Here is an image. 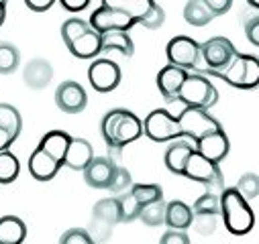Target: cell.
Masks as SVG:
<instances>
[{"label": "cell", "instance_id": "74e56055", "mask_svg": "<svg viewBox=\"0 0 259 244\" xmlns=\"http://www.w3.org/2000/svg\"><path fill=\"white\" fill-rule=\"evenodd\" d=\"M163 23H165V11H163L157 3L153 5V9H151L149 13H145V15L137 21V25H143L145 29H159Z\"/></svg>", "mask_w": 259, "mask_h": 244}, {"label": "cell", "instance_id": "7dc6e473", "mask_svg": "<svg viewBox=\"0 0 259 244\" xmlns=\"http://www.w3.org/2000/svg\"><path fill=\"white\" fill-rule=\"evenodd\" d=\"M247 5L253 9H259V0H247Z\"/></svg>", "mask_w": 259, "mask_h": 244}, {"label": "cell", "instance_id": "e0dca14e", "mask_svg": "<svg viewBox=\"0 0 259 244\" xmlns=\"http://www.w3.org/2000/svg\"><path fill=\"white\" fill-rule=\"evenodd\" d=\"M94 159V149L86 139L72 137L63 155V167H68L72 171H82L90 161Z\"/></svg>", "mask_w": 259, "mask_h": 244}, {"label": "cell", "instance_id": "8fae6325", "mask_svg": "<svg viewBox=\"0 0 259 244\" xmlns=\"http://www.w3.org/2000/svg\"><path fill=\"white\" fill-rule=\"evenodd\" d=\"M120 78H122L120 68H118L116 61H112V59H104V57L96 59V61H92V66L88 68V82H90V86L96 92H102V94L116 90V86L120 84Z\"/></svg>", "mask_w": 259, "mask_h": 244}, {"label": "cell", "instance_id": "cb8c5ba5", "mask_svg": "<svg viewBox=\"0 0 259 244\" xmlns=\"http://www.w3.org/2000/svg\"><path fill=\"white\" fill-rule=\"evenodd\" d=\"M192 218H194V212L184 202L174 200V202L165 204V222L163 224H167L169 228L188 230L192 226Z\"/></svg>", "mask_w": 259, "mask_h": 244}, {"label": "cell", "instance_id": "60d3db41", "mask_svg": "<svg viewBox=\"0 0 259 244\" xmlns=\"http://www.w3.org/2000/svg\"><path fill=\"white\" fill-rule=\"evenodd\" d=\"M206 7L212 11L214 17H221V15H227L233 7V0H204Z\"/></svg>", "mask_w": 259, "mask_h": 244}, {"label": "cell", "instance_id": "4316f807", "mask_svg": "<svg viewBox=\"0 0 259 244\" xmlns=\"http://www.w3.org/2000/svg\"><path fill=\"white\" fill-rule=\"evenodd\" d=\"M155 5V0H102V7L108 9H118L126 15H131L133 19H141L145 13H149Z\"/></svg>", "mask_w": 259, "mask_h": 244}, {"label": "cell", "instance_id": "d6a6232c", "mask_svg": "<svg viewBox=\"0 0 259 244\" xmlns=\"http://www.w3.org/2000/svg\"><path fill=\"white\" fill-rule=\"evenodd\" d=\"M131 194L137 198V202L141 206L163 198V190H161V186H157V183H133Z\"/></svg>", "mask_w": 259, "mask_h": 244}, {"label": "cell", "instance_id": "d590c367", "mask_svg": "<svg viewBox=\"0 0 259 244\" xmlns=\"http://www.w3.org/2000/svg\"><path fill=\"white\" fill-rule=\"evenodd\" d=\"M235 190L249 202V200H255L257 194H259V181H257V175L255 173H245L241 175V179L237 181Z\"/></svg>", "mask_w": 259, "mask_h": 244}, {"label": "cell", "instance_id": "d4e9b609", "mask_svg": "<svg viewBox=\"0 0 259 244\" xmlns=\"http://www.w3.org/2000/svg\"><path fill=\"white\" fill-rule=\"evenodd\" d=\"M70 135L63 133V131H51L47 133L41 141H39V149L45 151L47 155H51L53 159H57L61 165H63V155H66V149H68V143H70Z\"/></svg>", "mask_w": 259, "mask_h": 244}, {"label": "cell", "instance_id": "9a60e30c", "mask_svg": "<svg viewBox=\"0 0 259 244\" xmlns=\"http://www.w3.org/2000/svg\"><path fill=\"white\" fill-rule=\"evenodd\" d=\"M114 161L110 157H94L84 169V181L88 188H94V190H106L108 181L112 177V171H114Z\"/></svg>", "mask_w": 259, "mask_h": 244}, {"label": "cell", "instance_id": "5bb4252c", "mask_svg": "<svg viewBox=\"0 0 259 244\" xmlns=\"http://www.w3.org/2000/svg\"><path fill=\"white\" fill-rule=\"evenodd\" d=\"M194 149H196L200 155H204L206 159H210L214 163H221L229 155L231 143H229L225 131L217 129V131H210V133L202 135L200 139H196V147Z\"/></svg>", "mask_w": 259, "mask_h": 244}, {"label": "cell", "instance_id": "b9f144b4", "mask_svg": "<svg viewBox=\"0 0 259 244\" xmlns=\"http://www.w3.org/2000/svg\"><path fill=\"white\" fill-rule=\"evenodd\" d=\"M245 35H247V41L251 43V45H259V19L257 17H253L247 25H245Z\"/></svg>", "mask_w": 259, "mask_h": 244}, {"label": "cell", "instance_id": "4dcf8cb0", "mask_svg": "<svg viewBox=\"0 0 259 244\" xmlns=\"http://www.w3.org/2000/svg\"><path fill=\"white\" fill-rule=\"evenodd\" d=\"M21 64V53L13 43H0V74H15Z\"/></svg>", "mask_w": 259, "mask_h": 244}, {"label": "cell", "instance_id": "e575fe53", "mask_svg": "<svg viewBox=\"0 0 259 244\" xmlns=\"http://www.w3.org/2000/svg\"><path fill=\"white\" fill-rule=\"evenodd\" d=\"M131 186H133L131 173H128L124 167H116V165H114V171H112V177H110V181H108L106 190H108L110 194H114V196H120L122 192L131 190Z\"/></svg>", "mask_w": 259, "mask_h": 244}, {"label": "cell", "instance_id": "8992f818", "mask_svg": "<svg viewBox=\"0 0 259 244\" xmlns=\"http://www.w3.org/2000/svg\"><path fill=\"white\" fill-rule=\"evenodd\" d=\"M182 175L188 177V179H192V181L204 183L208 192L221 194V192L225 190V179H223V171H221L219 163L206 159V157L200 155L196 149H194L192 155L188 157Z\"/></svg>", "mask_w": 259, "mask_h": 244}, {"label": "cell", "instance_id": "2e32d148", "mask_svg": "<svg viewBox=\"0 0 259 244\" xmlns=\"http://www.w3.org/2000/svg\"><path fill=\"white\" fill-rule=\"evenodd\" d=\"M186 76H188V70H184V68H180V66L169 64V66L161 68L159 74H157V88H159V94H161L167 102L178 100V92H180V86H182V82L186 80Z\"/></svg>", "mask_w": 259, "mask_h": 244}, {"label": "cell", "instance_id": "83f0119b", "mask_svg": "<svg viewBox=\"0 0 259 244\" xmlns=\"http://www.w3.org/2000/svg\"><path fill=\"white\" fill-rule=\"evenodd\" d=\"M0 129H5L15 141L23 131V116L13 104H0Z\"/></svg>", "mask_w": 259, "mask_h": 244}, {"label": "cell", "instance_id": "277c9868", "mask_svg": "<svg viewBox=\"0 0 259 244\" xmlns=\"http://www.w3.org/2000/svg\"><path fill=\"white\" fill-rule=\"evenodd\" d=\"M61 39L68 51L78 59H92L102 53L100 33H96L84 19H68L61 25Z\"/></svg>", "mask_w": 259, "mask_h": 244}, {"label": "cell", "instance_id": "ba28073f", "mask_svg": "<svg viewBox=\"0 0 259 244\" xmlns=\"http://www.w3.org/2000/svg\"><path fill=\"white\" fill-rule=\"evenodd\" d=\"M143 135L153 143H169L182 137L178 118L171 116L165 108H157L147 114V118L143 120Z\"/></svg>", "mask_w": 259, "mask_h": 244}, {"label": "cell", "instance_id": "7402d4cb", "mask_svg": "<svg viewBox=\"0 0 259 244\" xmlns=\"http://www.w3.org/2000/svg\"><path fill=\"white\" fill-rule=\"evenodd\" d=\"M92 216H94V224L96 226H106L108 230L112 226L120 224V206H118L116 196L96 202V206L92 210Z\"/></svg>", "mask_w": 259, "mask_h": 244}, {"label": "cell", "instance_id": "3957f363", "mask_svg": "<svg viewBox=\"0 0 259 244\" xmlns=\"http://www.w3.org/2000/svg\"><path fill=\"white\" fill-rule=\"evenodd\" d=\"M221 216L225 228L233 236H245L255 226V214L249 202L235 188H225L221 192Z\"/></svg>", "mask_w": 259, "mask_h": 244}, {"label": "cell", "instance_id": "ee69618b", "mask_svg": "<svg viewBox=\"0 0 259 244\" xmlns=\"http://www.w3.org/2000/svg\"><path fill=\"white\" fill-rule=\"evenodd\" d=\"M59 3H61L63 9L70 11V13H80L90 5V0H59Z\"/></svg>", "mask_w": 259, "mask_h": 244}, {"label": "cell", "instance_id": "ab89813d", "mask_svg": "<svg viewBox=\"0 0 259 244\" xmlns=\"http://www.w3.org/2000/svg\"><path fill=\"white\" fill-rule=\"evenodd\" d=\"M161 244H190V236L186 234V230H178V228H171L169 232H165L159 240Z\"/></svg>", "mask_w": 259, "mask_h": 244}, {"label": "cell", "instance_id": "bcb514c9", "mask_svg": "<svg viewBox=\"0 0 259 244\" xmlns=\"http://www.w3.org/2000/svg\"><path fill=\"white\" fill-rule=\"evenodd\" d=\"M5 19H7V7L0 5V27L5 25Z\"/></svg>", "mask_w": 259, "mask_h": 244}, {"label": "cell", "instance_id": "484cf974", "mask_svg": "<svg viewBox=\"0 0 259 244\" xmlns=\"http://www.w3.org/2000/svg\"><path fill=\"white\" fill-rule=\"evenodd\" d=\"M184 19L192 27H206L214 19V15L204 0H188L184 7Z\"/></svg>", "mask_w": 259, "mask_h": 244}, {"label": "cell", "instance_id": "c3c4849f", "mask_svg": "<svg viewBox=\"0 0 259 244\" xmlns=\"http://www.w3.org/2000/svg\"><path fill=\"white\" fill-rule=\"evenodd\" d=\"M7 3H9V0H0V5H5V7H7Z\"/></svg>", "mask_w": 259, "mask_h": 244}, {"label": "cell", "instance_id": "836d02e7", "mask_svg": "<svg viewBox=\"0 0 259 244\" xmlns=\"http://www.w3.org/2000/svg\"><path fill=\"white\" fill-rule=\"evenodd\" d=\"M192 212L194 214H217V216H221V194L206 190V194H202L196 202H194Z\"/></svg>", "mask_w": 259, "mask_h": 244}, {"label": "cell", "instance_id": "f1b7e54d", "mask_svg": "<svg viewBox=\"0 0 259 244\" xmlns=\"http://www.w3.org/2000/svg\"><path fill=\"white\" fill-rule=\"evenodd\" d=\"M137 220H141L145 226H161L165 222V202H163V198L141 206V212H139Z\"/></svg>", "mask_w": 259, "mask_h": 244}, {"label": "cell", "instance_id": "52a82bcc", "mask_svg": "<svg viewBox=\"0 0 259 244\" xmlns=\"http://www.w3.org/2000/svg\"><path fill=\"white\" fill-rule=\"evenodd\" d=\"M176 118H178V125H180V135L194 139V141L200 139L206 133H210V131L223 129L221 122L208 114V110L194 108V106H184Z\"/></svg>", "mask_w": 259, "mask_h": 244}, {"label": "cell", "instance_id": "ac0fdd59", "mask_svg": "<svg viewBox=\"0 0 259 244\" xmlns=\"http://www.w3.org/2000/svg\"><path fill=\"white\" fill-rule=\"evenodd\" d=\"M63 165L57 161V159H53L51 155H47L45 151H41L39 147L31 153V157H29V173H31V177L33 179H37V181H51L57 173H59V169H61Z\"/></svg>", "mask_w": 259, "mask_h": 244}, {"label": "cell", "instance_id": "7c38bea8", "mask_svg": "<svg viewBox=\"0 0 259 244\" xmlns=\"http://www.w3.org/2000/svg\"><path fill=\"white\" fill-rule=\"evenodd\" d=\"M135 25H137V19H133L131 15H126L118 9H108V7H100L90 17V27L100 35L108 31H131Z\"/></svg>", "mask_w": 259, "mask_h": 244}, {"label": "cell", "instance_id": "4fadbf2b", "mask_svg": "<svg viewBox=\"0 0 259 244\" xmlns=\"http://www.w3.org/2000/svg\"><path fill=\"white\" fill-rule=\"evenodd\" d=\"M55 104L66 114H80V112H84V108L88 104L86 90L74 80L61 82L55 90Z\"/></svg>", "mask_w": 259, "mask_h": 244}, {"label": "cell", "instance_id": "8d00e7d4", "mask_svg": "<svg viewBox=\"0 0 259 244\" xmlns=\"http://www.w3.org/2000/svg\"><path fill=\"white\" fill-rule=\"evenodd\" d=\"M217 220H219L217 214H194L192 226L198 230V234L210 236V234L217 230Z\"/></svg>", "mask_w": 259, "mask_h": 244}, {"label": "cell", "instance_id": "9c48e42d", "mask_svg": "<svg viewBox=\"0 0 259 244\" xmlns=\"http://www.w3.org/2000/svg\"><path fill=\"white\" fill-rule=\"evenodd\" d=\"M167 61L174 66H180L184 70H194L200 66V43L192 37L178 35L174 37L165 47Z\"/></svg>", "mask_w": 259, "mask_h": 244}, {"label": "cell", "instance_id": "1f68e13d", "mask_svg": "<svg viewBox=\"0 0 259 244\" xmlns=\"http://www.w3.org/2000/svg\"><path fill=\"white\" fill-rule=\"evenodd\" d=\"M118 200V206H120V222L128 224L139 218V212H141V204L137 202V198L131 194V190L122 192L120 196H116Z\"/></svg>", "mask_w": 259, "mask_h": 244}, {"label": "cell", "instance_id": "f35d334b", "mask_svg": "<svg viewBox=\"0 0 259 244\" xmlns=\"http://www.w3.org/2000/svg\"><path fill=\"white\" fill-rule=\"evenodd\" d=\"M59 242L61 244H92L94 238L84 228H72L68 232H63V236L59 238Z\"/></svg>", "mask_w": 259, "mask_h": 244}, {"label": "cell", "instance_id": "f546056e", "mask_svg": "<svg viewBox=\"0 0 259 244\" xmlns=\"http://www.w3.org/2000/svg\"><path fill=\"white\" fill-rule=\"evenodd\" d=\"M21 173V163L19 159L7 149V151H0V183L3 186H9L13 183Z\"/></svg>", "mask_w": 259, "mask_h": 244}, {"label": "cell", "instance_id": "7a4b0ae2", "mask_svg": "<svg viewBox=\"0 0 259 244\" xmlns=\"http://www.w3.org/2000/svg\"><path fill=\"white\" fill-rule=\"evenodd\" d=\"M192 72L202 74L206 78H219L239 90H255L259 84V61L255 55H245V53H237L231 59V64L219 72L204 70V68H196Z\"/></svg>", "mask_w": 259, "mask_h": 244}, {"label": "cell", "instance_id": "ffe728a7", "mask_svg": "<svg viewBox=\"0 0 259 244\" xmlns=\"http://www.w3.org/2000/svg\"><path fill=\"white\" fill-rule=\"evenodd\" d=\"M192 151H194V147L188 141H176L174 139V143L165 149V155H163V163H165L167 171L174 175H182L186 161L192 155Z\"/></svg>", "mask_w": 259, "mask_h": 244}, {"label": "cell", "instance_id": "7bdbcfd3", "mask_svg": "<svg viewBox=\"0 0 259 244\" xmlns=\"http://www.w3.org/2000/svg\"><path fill=\"white\" fill-rule=\"evenodd\" d=\"M25 5L33 13H45L55 5V0H25Z\"/></svg>", "mask_w": 259, "mask_h": 244}, {"label": "cell", "instance_id": "f6af8a7d", "mask_svg": "<svg viewBox=\"0 0 259 244\" xmlns=\"http://www.w3.org/2000/svg\"><path fill=\"white\" fill-rule=\"evenodd\" d=\"M15 143V139L5 131V129H0V151H7L11 149V145Z\"/></svg>", "mask_w": 259, "mask_h": 244}, {"label": "cell", "instance_id": "5b68a950", "mask_svg": "<svg viewBox=\"0 0 259 244\" xmlns=\"http://www.w3.org/2000/svg\"><path fill=\"white\" fill-rule=\"evenodd\" d=\"M178 100L184 106H194V108H202L208 110L219 102V90L210 82V78L202 74H188L186 80L180 86Z\"/></svg>", "mask_w": 259, "mask_h": 244}, {"label": "cell", "instance_id": "30bf717a", "mask_svg": "<svg viewBox=\"0 0 259 244\" xmlns=\"http://www.w3.org/2000/svg\"><path fill=\"white\" fill-rule=\"evenodd\" d=\"M235 55H237V49L227 37H212L200 45V61H204V70L219 72L231 64V59Z\"/></svg>", "mask_w": 259, "mask_h": 244}, {"label": "cell", "instance_id": "d6986e66", "mask_svg": "<svg viewBox=\"0 0 259 244\" xmlns=\"http://www.w3.org/2000/svg\"><path fill=\"white\" fill-rule=\"evenodd\" d=\"M23 78H25V84L33 90H43L51 84L53 80V68L47 59L43 57H37V59H31L25 72H23Z\"/></svg>", "mask_w": 259, "mask_h": 244}, {"label": "cell", "instance_id": "44dd1931", "mask_svg": "<svg viewBox=\"0 0 259 244\" xmlns=\"http://www.w3.org/2000/svg\"><path fill=\"white\" fill-rule=\"evenodd\" d=\"M100 51H116L124 57H133L135 43L128 31H108L100 35Z\"/></svg>", "mask_w": 259, "mask_h": 244}, {"label": "cell", "instance_id": "603a6c76", "mask_svg": "<svg viewBox=\"0 0 259 244\" xmlns=\"http://www.w3.org/2000/svg\"><path fill=\"white\" fill-rule=\"evenodd\" d=\"M27 238V226L17 216L0 218V244H21Z\"/></svg>", "mask_w": 259, "mask_h": 244}, {"label": "cell", "instance_id": "6da1fadb", "mask_svg": "<svg viewBox=\"0 0 259 244\" xmlns=\"http://www.w3.org/2000/svg\"><path fill=\"white\" fill-rule=\"evenodd\" d=\"M100 135H102L110 155H114V153L118 155L126 145H131L143 137V122L131 110L114 108L102 116Z\"/></svg>", "mask_w": 259, "mask_h": 244}]
</instances>
